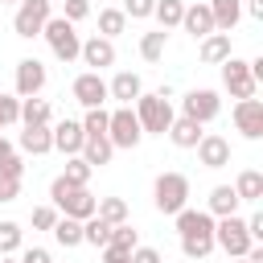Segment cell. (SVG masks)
Instances as JSON below:
<instances>
[{"instance_id": "cell-47", "label": "cell", "mask_w": 263, "mask_h": 263, "mask_svg": "<svg viewBox=\"0 0 263 263\" xmlns=\"http://www.w3.org/2000/svg\"><path fill=\"white\" fill-rule=\"evenodd\" d=\"M103 263H132V255H123L115 247H103Z\"/></svg>"}, {"instance_id": "cell-29", "label": "cell", "mask_w": 263, "mask_h": 263, "mask_svg": "<svg viewBox=\"0 0 263 263\" xmlns=\"http://www.w3.org/2000/svg\"><path fill=\"white\" fill-rule=\"evenodd\" d=\"M123 29H127V16H123V8H103V12H99V37L115 41Z\"/></svg>"}, {"instance_id": "cell-37", "label": "cell", "mask_w": 263, "mask_h": 263, "mask_svg": "<svg viewBox=\"0 0 263 263\" xmlns=\"http://www.w3.org/2000/svg\"><path fill=\"white\" fill-rule=\"evenodd\" d=\"M21 238H25V230H21L16 222H0V255L21 251Z\"/></svg>"}, {"instance_id": "cell-4", "label": "cell", "mask_w": 263, "mask_h": 263, "mask_svg": "<svg viewBox=\"0 0 263 263\" xmlns=\"http://www.w3.org/2000/svg\"><path fill=\"white\" fill-rule=\"evenodd\" d=\"M41 37L49 41V49H53V58H58V62H78L82 37H78V29H74L66 16H49V21H45V29H41Z\"/></svg>"}, {"instance_id": "cell-7", "label": "cell", "mask_w": 263, "mask_h": 263, "mask_svg": "<svg viewBox=\"0 0 263 263\" xmlns=\"http://www.w3.org/2000/svg\"><path fill=\"white\" fill-rule=\"evenodd\" d=\"M107 140H111V148H127V152H132V148L144 140V132H140V119H136V111H132V107H115V111H111Z\"/></svg>"}, {"instance_id": "cell-19", "label": "cell", "mask_w": 263, "mask_h": 263, "mask_svg": "<svg viewBox=\"0 0 263 263\" xmlns=\"http://www.w3.org/2000/svg\"><path fill=\"white\" fill-rule=\"evenodd\" d=\"M181 29H185V33H193L197 41H201V37H210V33H214L210 4H185V12H181Z\"/></svg>"}, {"instance_id": "cell-3", "label": "cell", "mask_w": 263, "mask_h": 263, "mask_svg": "<svg viewBox=\"0 0 263 263\" xmlns=\"http://www.w3.org/2000/svg\"><path fill=\"white\" fill-rule=\"evenodd\" d=\"M152 205L160 214H181L189 205V177L185 173H160L152 181Z\"/></svg>"}, {"instance_id": "cell-15", "label": "cell", "mask_w": 263, "mask_h": 263, "mask_svg": "<svg viewBox=\"0 0 263 263\" xmlns=\"http://www.w3.org/2000/svg\"><path fill=\"white\" fill-rule=\"evenodd\" d=\"M78 58L99 74V70L115 66V41H107V37H86V41H82V49H78Z\"/></svg>"}, {"instance_id": "cell-25", "label": "cell", "mask_w": 263, "mask_h": 263, "mask_svg": "<svg viewBox=\"0 0 263 263\" xmlns=\"http://www.w3.org/2000/svg\"><path fill=\"white\" fill-rule=\"evenodd\" d=\"M49 119H53V111H49V103H45L41 95L21 99V123H25V127H37V123H49Z\"/></svg>"}, {"instance_id": "cell-8", "label": "cell", "mask_w": 263, "mask_h": 263, "mask_svg": "<svg viewBox=\"0 0 263 263\" xmlns=\"http://www.w3.org/2000/svg\"><path fill=\"white\" fill-rule=\"evenodd\" d=\"M218 111H222V99H218V90H210V86H197V90H189L185 99H181V115L185 119H193V123H210V119H218Z\"/></svg>"}, {"instance_id": "cell-1", "label": "cell", "mask_w": 263, "mask_h": 263, "mask_svg": "<svg viewBox=\"0 0 263 263\" xmlns=\"http://www.w3.org/2000/svg\"><path fill=\"white\" fill-rule=\"evenodd\" d=\"M168 99H173V90H168V86H160L156 95H140V99L132 103V111H136V119H140V132H144V136H148V132H152V136H164V132H168V123L177 119Z\"/></svg>"}, {"instance_id": "cell-10", "label": "cell", "mask_w": 263, "mask_h": 263, "mask_svg": "<svg viewBox=\"0 0 263 263\" xmlns=\"http://www.w3.org/2000/svg\"><path fill=\"white\" fill-rule=\"evenodd\" d=\"M45 66L37 62V58H21L16 62V99H33V95H41L45 90Z\"/></svg>"}, {"instance_id": "cell-14", "label": "cell", "mask_w": 263, "mask_h": 263, "mask_svg": "<svg viewBox=\"0 0 263 263\" xmlns=\"http://www.w3.org/2000/svg\"><path fill=\"white\" fill-rule=\"evenodd\" d=\"M197 164H205V168H226V164H230V140L205 132V136L197 140Z\"/></svg>"}, {"instance_id": "cell-52", "label": "cell", "mask_w": 263, "mask_h": 263, "mask_svg": "<svg viewBox=\"0 0 263 263\" xmlns=\"http://www.w3.org/2000/svg\"><path fill=\"white\" fill-rule=\"evenodd\" d=\"M49 4H62V0H49Z\"/></svg>"}, {"instance_id": "cell-6", "label": "cell", "mask_w": 263, "mask_h": 263, "mask_svg": "<svg viewBox=\"0 0 263 263\" xmlns=\"http://www.w3.org/2000/svg\"><path fill=\"white\" fill-rule=\"evenodd\" d=\"M49 16H53V4L49 0H21L16 4V16H12V29H16V37L33 41V37H41V29H45Z\"/></svg>"}, {"instance_id": "cell-20", "label": "cell", "mask_w": 263, "mask_h": 263, "mask_svg": "<svg viewBox=\"0 0 263 263\" xmlns=\"http://www.w3.org/2000/svg\"><path fill=\"white\" fill-rule=\"evenodd\" d=\"M197 58H201L205 66H222L226 58H234V49H230V33H210V37H201Z\"/></svg>"}, {"instance_id": "cell-9", "label": "cell", "mask_w": 263, "mask_h": 263, "mask_svg": "<svg viewBox=\"0 0 263 263\" xmlns=\"http://www.w3.org/2000/svg\"><path fill=\"white\" fill-rule=\"evenodd\" d=\"M222 86L230 90V99H255L259 82L251 78V66L242 58H226L222 62Z\"/></svg>"}, {"instance_id": "cell-40", "label": "cell", "mask_w": 263, "mask_h": 263, "mask_svg": "<svg viewBox=\"0 0 263 263\" xmlns=\"http://www.w3.org/2000/svg\"><path fill=\"white\" fill-rule=\"evenodd\" d=\"M0 177H4V181H21V177H25V160H21L16 152H8V156L0 160Z\"/></svg>"}, {"instance_id": "cell-11", "label": "cell", "mask_w": 263, "mask_h": 263, "mask_svg": "<svg viewBox=\"0 0 263 263\" xmlns=\"http://www.w3.org/2000/svg\"><path fill=\"white\" fill-rule=\"evenodd\" d=\"M70 95H74V103H82V107L90 111V107H103V103H107V82H103V74L86 70V74H78V78H74Z\"/></svg>"}, {"instance_id": "cell-39", "label": "cell", "mask_w": 263, "mask_h": 263, "mask_svg": "<svg viewBox=\"0 0 263 263\" xmlns=\"http://www.w3.org/2000/svg\"><path fill=\"white\" fill-rule=\"evenodd\" d=\"M62 16H66L70 25L86 21V16H90V0H62Z\"/></svg>"}, {"instance_id": "cell-36", "label": "cell", "mask_w": 263, "mask_h": 263, "mask_svg": "<svg viewBox=\"0 0 263 263\" xmlns=\"http://www.w3.org/2000/svg\"><path fill=\"white\" fill-rule=\"evenodd\" d=\"M214 251V238H201V234H185L181 238V255L185 259H205Z\"/></svg>"}, {"instance_id": "cell-48", "label": "cell", "mask_w": 263, "mask_h": 263, "mask_svg": "<svg viewBox=\"0 0 263 263\" xmlns=\"http://www.w3.org/2000/svg\"><path fill=\"white\" fill-rule=\"evenodd\" d=\"M242 12H247V16H255V21H263V0H247V4H242Z\"/></svg>"}, {"instance_id": "cell-30", "label": "cell", "mask_w": 263, "mask_h": 263, "mask_svg": "<svg viewBox=\"0 0 263 263\" xmlns=\"http://www.w3.org/2000/svg\"><path fill=\"white\" fill-rule=\"evenodd\" d=\"M164 45H168V33L164 29H152V33L140 37V58L144 62H160L164 58Z\"/></svg>"}, {"instance_id": "cell-43", "label": "cell", "mask_w": 263, "mask_h": 263, "mask_svg": "<svg viewBox=\"0 0 263 263\" xmlns=\"http://www.w3.org/2000/svg\"><path fill=\"white\" fill-rule=\"evenodd\" d=\"M132 263H164V259H160L156 247H144V242H140V247L132 251Z\"/></svg>"}, {"instance_id": "cell-12", "label": "cell", "mask_w": 263, "mask_h": 263, "mask_svg": "<svg viewBox=\"0 0 263 263\" xmlns=\"http://www.w3.org/2000/svg\"><path fill=\"white\" fill-rule=\"evenodd\" d=\"M230 115H234V127L247 140H263V103L259 99H238Z\"/></svg>"}, {"instance_id": "cell-18", "label": "cell", "mask_w": 263, "mask_h": 263, "mask_svg": "<svg viewBox=\"0 0 263 263\" xmlns=\"http://www.w3.org/2000/svg\"><path fill=\"white\" fill-rule=\"evenodd\" d=\"M210 16H214V33H234V25L242 21V0H205Z\"/></svg>"}, {"instance_id": "cell-34", "label": "cell", "mask_w": 263, "mask_h": 263, "mask_svg": "<svg viewBox=\"0 0 263 263\" xmlns=\"http://www.w3.org/2000/svg\"><path fill=\"white\" fill-rule=\"evenodd\" d=\"M90 164L82 160V156H66V168H62V181H70V185H82L86 189V181H90Z\"/></svg>"}, {"instance_id": "cell-26", "label": "cell", "mask_w": 263, "mask_h": 263, "mask_svg": "<svg viewBox=\"0 0 263 263\" xmlns=\"http://www.w3.org/2000/svg\"><path fill=\"white\" fill-rule=\"evenodd\" d=\"M90 168H103V164H111V156H115V148H111V140L107 136H99V140H86L82 144V152H78Z\"/></svg>"}, {"instance_id": "cell-45", "label": "cell", "mask_w": 263, "mask_h": 263, "mask_svg": "<svg viewBox=\"0 0 263 263\" xmlns=\"http://www.w3.org/2000/svg\"><path fill=\"white\" fill-rule=\"evenodd\" d=\"M21 263H53V259H49V251H45V247H29V251L21 255Z\"/></svg>"}, {"instance_id": "cell-21", "label": "cell", "mask_w": 263, "mask_h": 263, "mask_svg": "<svg viewBox=\"0 0 263 263\" xmlns=\"http://www.w3.org/2000/svg\"><path fill=\"white\" fill-rule=\"evenodd\" d=\"M16 144L29 156H45V152H53V132H49V123H37V127H25Z\"/></svg>"}, {"instance_id": "cell-22", "label": "cell", "mask_w": 263, "mask_h": 263, "mask_svg": "<svg viewBox=\"0 0 263 263\" xmlns=\"http://www.w3.org/2000/svg\"><path fill=\"white\" fill-rule=\"evenodd\" d=\"M238 193L230 189V185H214L210 189V205H205V214L210 218H230V214H238Z\"/></svg>"}, {"instance_id": "cell-46", "label": "cell", "mask_w": 263, "mask_h": 263, "mask_svg": "<svg viewBox=\"0 0 263 263\" xmlns=\"http://www.w3.org/2000/svg\"><path fill=\"white\" fill-rule=\"evenodd\" d=\"M21 197V181H4L0 177V201H16Z\"/></svg>"}, {"instance_id": "cell-32", "label": "cell", "mask_w": 263, "mask_h": 263, "mask_svg": "<svg viewBox=\"0 0 263 263\" xmlns=\"http://www.w3.org/2000/svg\"><path fill=\"white\" fill-rule=\"evenodd\" d=\"M181 12H185V4H181V0H156V8H152V16L160 21V29H164V33L181 25Z\"/></svg>"}, {"instance_id": "cell-35", "label": "cell", "mask_w": 263, "mask_h": 263, "mask_svg": "<svg viewBox=\"0 0 263 263\" xmlns=\"http://www.w3.org/2000/svg\"><path fill=\"white\" fill-rule=\"evenodd\" d=\"M107 247H115V251L132 255V251L140 247V234L132 230V222H123V226H111V242H107Z\"/></svg>"}, {"instance_id": "cell-28", "label": "cell", "mask_w": 263, "mask_h": 263, "mask_svg": "<svg viewBox=\"0 0 263 263\" xmlns=\"http://www.w3.org/2000/svg\"><path fill=\"white\" fill-rule=\"evenodd\" d=\"M49 234H53L66 251H70V247H82V222H78V218H58Z\"/></svg>"}, {"instance_id": "cell-44", "label": "cell", "mask_w": 263, "mask_h": 263, "mask_svg": "<svg viewBox=\"0 0 263 263\" xmlns=\"http://www.w3.org/2000/svg\"><path fill=\"white\" fill-rule=\"evenodd\" d=\"M247 222V234H251V242H259L263 238V210H255L251 218H242Z\"/></svg>"}, {"instance_id": "cell-50", "label": "cell", "mask_w": 263, "mask_h": 263, "mask_svg": "<svg viewBox=\"0 0 263 263\" xmlns=\"http://www.w3.org/2000/svg\"><path fill=\"white\" fill-rule=\"evenodd\" d=\"M0 4H21V0H0Z\"/></svg>"}, {"instance_id": "cell-31", "label": "cell", "mask_w": 263, "mask_h": 263, "mask_svg": "<svg viewBox=\"0 0 263 263\" xmlns=\"http://www.w3.org/2000/svg\"><path fill=\"white\" fill-rule=\"evenodd\" d=\"M78 123H82V136H86V140H99V136H107L111 111H103V107H90V111H86V115H82Z\"/></svg>"}, {"instance_id": "cell-38", "label": "cell", "mask_w": 263, "mask_h": 263, "mask_svg": "<svg viewBox=\"0 0 263 263\" xmlns=\"http://www.w3.org/2000/svg\"><path fill=\"white\" fill-rule=\"evenodd\" d=\"M21 123V99L16 95H0V132Z\"/></svg>"}, {"instance_id": "cell-24", "label": "cell", "mask_w": 263, "mask_h": 263, "mask_svg": "<svg viewBox=\"0 0 263 263\" xmlns=\"http://www.w3.org/2000/svg\"><path fill=\"white\" fill-rule=\"evenodd\" d=\"M230 189L238 193V201L259 205V201H263V173H259V168H242V173H238V181H234Z\"/></svg>"}, {"instance_id": "cell-23", "label": "cell", "mask_w": 263, "mask_h": 263, "mask_svg": "<svg viewBox=\"0 0 263 263\" xmlns=\"http://www.w3.org/2000/svg\"><path fill=\"white\" fill-rule=\"evenodd\" d=\"M164 136H168V140H173L177 148H197V140H201L205 132H201V123H193V119L177 115V119L168 123V132H164Z\"/></svg>"}, {"instance_id": "cell-41", "label": "cell", "mask_w": 263, "mask_h": 263, "mask_svg": "<svg viewBox=\"0 0 263 263\" xmlns=\"http://www.w3.org/2000/svg\"><path fill=\"white\" fill-rule=\"evenodd\" d=\"M152 8H156V0H123V16H132V21H148Z\"/></svg>"}, {"instance_id": "cell-17", "label": "cell", "mask_w": 263, "mask_h": 263, "mask_svg": "<svg viewBox=\"0 0 263 263\" xmlns=\"http://www.w3.org/2000/svg\"><path fill=\"white\" fill-rule=\"evenodd\" d=\"M177 218V234L185 238V234H201V238H214V218L205 214V210H181V214H173Z\"/></svg>"}, {"instance_id": "cell-49", "label": "cell", "mask_w": 263, "mask_h": 263, "mask_svg": "<svg viewBox=\"0 0 263 263\" xmlns=\"http://www.w3.org/2000/svg\"><path fill=\"white\" fill-rule=\"evenodd\" d=\"M0 263H21V259H8V255H0Z\"/></svg>"}, {"instance_id": "cell-51", "label": "cell", "mask_w": 263, "mask_h": 263, "mask_svg": "<svg viewBox=\"0 0 263 263\" xmlns=\"http://www.w3.org/2000/svg\"><path fill=\"white\" fill-rule=\"evenodd\" d=\"M230 263H247V259H230Z\"/></svg>"}, {"instance_id": "cell-27", "label": "cell", "mask_w": 263, "mask_h": 263, "mask_svg": "<svg viewBox=\"0 0 263 263\" xmlns=\"http://www.w3.org/2000/svg\"><path fill=\"white\" fill-rule=\"evenodd\" d=\"M95 218H103L107 226H123V222H127V201H123V197H99Z\"/></svg>"}, {"instance_id": "cell-2", "label": "cell", "mask_w": 263, "mask_h": 263, "mask_svg": "<svg viewBox=\"0 0 263 263\" xmlns=\"http://www.w3.org/2000/svg\"><path fill=\"white\" fill-rule=\"evenodd\" d=\"M49 201H53V210H62V218H78V222L95 218V205H99V197H95L90 189L70 185V181H62V177H53V185H49Z\"/></svg>"}, {"instance_id": "cell-16", "label": "cell", "mask_w": 263, "mask_h": 263, "mask_svg": "<svg viewBox=\"0 0 263 263\" xmlns=\"http://www.w3.org/2000/svg\"><path fill=\"white\" fill-rule=\"evenodd\" d=\"M140 95H144V82H140V74H132V70H119V74L107 82V99H115L119 107H132Z\"/></svg>"}, {"instance_id": "cell-5", "label": "cell", "mask_w": 263, "mask_h": 263, "mask_svg": "<svg viewBox=\"0 0 263 263\" xmlns=\"http://www.w3.org/2000/svg\"><path fill=\"white\" fill-rule=\"evenodd\" d=\"M214 247H222L230 259H242L255 242L247 234V222L238 214H230V218H214Z\"/></svg>"}, {"instance_id": "cell-42", "label": "cell", "mask_w": 263, "mask_h": 263, "mask_svg": "<svg viewBox=\"0 0 263 263\" xmlns=\"http://www.w3.org/2000/svg\"><path fill=\"white\" fill-rule=\"evenodd\" d=\"M53 222H58V210L53 205H37L33 210V226L37 230H53Z\"/></svg>"}, {"instance_id": "cell-33", "label": "cell", "mask_w": 263, "mask_h": 263, "mask_svg": "<svg viewBox=\"0 0 263 263\" xmlns=\"http://www.w3.org/2000/svg\"><path fill=\"white\" fill-rule=\"evenodd\" d=\"M82 242H90V247L103 251V247L111 242V226H107L103 218H86V222H82Z\"/></svg>"}, {"instance_id": "cell-13", "label": "cell", "mask_w": 263, "mask_h": 263, "mask_svg": "<svg viewBox=\"0 0 263 263\" xmlns=\"http://www.w3.org/2000/svg\"><path fill=\"white\" fill-rule=\"evenodd\" d=\"M49 132H53V148H58L62 156H78L82 144H86L78 119H58V123H49Z\"/></svg>"}]
</instances>
